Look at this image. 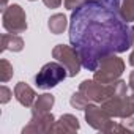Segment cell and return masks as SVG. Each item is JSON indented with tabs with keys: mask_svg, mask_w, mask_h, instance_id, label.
Instances as JSON below:
<instances>
[{
	"mask_svg": "<svg viewBox=\"0 0 134 134\" xmlns=\"http://www.w3.org/2000/svg\"><path fill=\"white\" fill-rule=\"evenodd\" d=\"M2 24H3V29L8 32V33H14V35H19V33H24L27 30V16H25V11L22 10L21 5L18 3H13L10 5L5 11H3V16H2Z\"/></svg>",
	"mask_w": 134,
	"mask_h": 134,
	"instance_id": "52a82bcc",
	"label": "cell"
},
{
	"mask_svg": "<svg viewBox=\"0 0 134 134\" xmlns=\"http://www.w3.org/2000/svg\"><path fill=\"white\" fill-rule=\"evenodd\" d=\"M22 49H24V40L19 35H14V33L2 35V52H5V51L21 52Z\"/></svg>",
	"mask_w": 134,
	"mask_h": 134,
	"instance_id": "7c38bea8",
	"label": "cell"
},
{
	"mask_svg": "<svg viewBox=\"0 0 134 134\" xmlns=\"http://www.w3.org/2000/svg\"><path fill=\"white\" fill-rule=\"evenodd\" d=\"M79 120L71 115V114H65L62 115L55 123H54V128H52V132H76L79 129Z\"/></svg>",
	"mask_w": 134,
	"mask_h": 134,
	"instance_id": "8fae6325",
	"label": "cell"
},
{
	"mask_svg": "<svg viewBox=\"0 0 134 134\" xmlns=\"http://www.w3.org/2000/svg\"><path fill=\"white\" fill-rule=\"evenodd\" d=\"M115 90V82L114 84H99L95 79L92 81H82L79 85V92L87 98L88 103H104Z\"/></svg>",
	"mask_w": 134,
	"mask_h": 134,
	"instance_id": "ba28073f",
	"label": "cell"
},
{
	"mask_svg": "<svg viewBox=\"0 0 134 134\" xmlns=\"http://www.w3.org/2000/svg\"><path fill=\"white\" fill-rule=\"evenodd\" d=\"M66 25H68V19H66V16L62 14V13H57V14L51 16L49 22H47V27H49L51 33H54V35L63 33L65 29H66Z\"/></svg>",
	"mask_w": 134,
	"mask_h": 134,
	"instance_id": "5bb4252c",
	"label": "cell"
},
{
	"mask_svg": "<svg viewBox=\"0 0 134 134\" xmlns=\"http://www.w3.org/2000/svg\"><path fill=\"white\" fill-rule=\"evenodd\" d=\"M11 96H13V92H11L7 85H2V87H0V103H2V104H7V103L11 99Z\"/></svg>",
	"mask_w": 134,
	"mask_h": 134,
	"instance_id": "d6986e66",
	"label": "cell"
},
{
	"mask_svg": "<svg viewBox=\"0 0 134 134\" xmlns=\"http://www.w3.org/2000/svg\"><path fill=\"white\" fill-rule=\"evenodd\" d=\"M14 98L19 101V104H22L24 107H32L35 104L36 99V93L35 90L27 85L25 82H18L14 87Z\"/></svg>",
	"mask_w": 134,
	"mask_h": 134,
	"instance_id": "30bf717a",
	"label": "cell"
},
{
	"mask_svg": "<svg viewBox=\"0 0 134 134\" xmlns=\"http://www.w3.org/2000/svg\"><path fill=\"white\" fill-rule=\"evenodd\" d=\"M120 14L126 22L134 21V0H123V5L120 7Z\"/></svg>",
	"mask_w": 134,
	"mask_h": 134,
	"instance_id": "2e32d148",
	"label": "cell"
},
{
	"mask_svg": "<svg viewBox=\"0 0 134 134\" xmlns=\"http://www.w3.org/2000/svg\"><path fill=\"white\" fill-rule=\"evenodd\" d=\"M84 112H85V120H87V123L92 126V128H95L96 131H103V132H114L115 131V126H117V123L112 120V117L104 110V107L101 106H96V103L95 104H88L85 109H84Z\"/></svg>",
	"mask_w": 134,
	"mask_h": 134,
	"instance_id": "5b68a950",
	"label": "cell"
},
{
	"mask_svg": "<svg viewBox=\"0 0 134 134\" xmlns=\"http://www.w3.org/2000/svg\"><path fill=\"white\" fill-rule=\"evenodd\" d=\"M123 71L125 62L120 57H117V54H112L99 62L96 71H93V79L99 84H114L115 81H118Z\"/></svg>",
	"mask_w": 134,
	"mask_h": 134,
	"instance_id": "277c9868",
	"label": "cell"
},
{
	"mask_svg": "<svg viewBox=\"0 0 134 134\" xmlns=\"http://www.w3.org/2000/svg\"><path fill=\"white\" fill-rule=\"evenodd\" d=\"M7 2H8V0H2V11H5L8 7H7Z\"/></svg>",
	"mask_w": 134,
	"mask_h": 134,
	"instance_id": "cb8c5ba5",
	"label": "cell"
},
{
	"mask_svg": "<svg viewBox=\"0 0 134 134\" xmlns=\"http://www.w3.org/2000/svg\"><path fill=\"white\" fill-rule=\"evenodd\" d=\"M129 65L131 66H134V51L131 52V55H129Z\"/></svg>",
	"mask_w": 134,
	"mask_h": 134,
	"instance_id": "603a6c76",
	"label": "cell"
},
{
	"mask_svg": "<svg viewBox=\"0 0 134 134\" xmlns=\"http://www.w3.org/2000/svg\"><path fill=\"white\" fill-rule=\"evenodd\" d=\"M70 104H71V106H73L74 109L84 110V109H85V107H87V106H88L90 103H88V101H87V98H85V96H84V95H82V93H81L79 90H77L76 93H73V95H71Z\"/></svg>",
	"mask_w": 134,
	"mask_h": 134,
	"instance_id": "e0dca14e",
	"label": "cell"
},
{
	"mask_svg": "<svg viewBox=\"0 0 134 134\" xmlns=\"http://www.w3.org/2000/svg\"><path fill=\"white\" fill-rule=\"evenodd\" d=\"M132 46H134V44H132Z\"/></svg>",
	"mask_w": 134,
	"mask_h": 134,
	"instance_id": "484cf974",
	"label": "cell"
},
{
	"mask_svg": "<svg viewBox=\"0 0 134 134\" xmlns=\"http://www.w3.org/2000/svg\"><path fill=\"white\" fill-rule=\"evenodd\" d=\"M52 57L60 62L66 70H68V74L70 77H74L79 74L81 71V58H79V54L76 52V49L73 46H66V44H57L54 49H52Z\"/></svg>",
	"mask_w": 134,
	"mask_h": 134,
	"instance_id": "8992f818",
	"label": "cell"
},
{
	"mask_svg": "<svg viewBox=\"0 0 134 134\" xmlns=\"http://www.w3.org/2000/svg\"><path fill=\"white\" fill-rule=\"evenodd\" d=\"M114 132H134V118L132 117L123 118L121 123H117Z\"/></svg>",
	"mask_w": 134,
	"mask_h": 134,
	"instance_id": "ac0fdd59",
	"label": "cell"
},
{
	"mask_svg": "<svg viewBox=\"0 0 134 134\" xmlns=\"http://www.w3.org/2000/svg\"><path fill=\"white\" fill-rule=\"evenodd\" d=\"M68 70L60 63V62H49L46 63L43 68L38 71V74L35 76V84L38 88L41 90H49L57 87L62 81H65L68 77Z\"/></svg>",
	"mask_w": 134,
	"mask_h": 134,
	"instance_id": "3957f363",
	"label": "cell"
},
{
	"mask_svg": "<svg viewBox=\"0 0 134 134\" xmlns=\"http://www.w3.org/2000/svg\"><path fill=\"white\" fill-rule=\"evenodd\" d=\"M63 0H43V3L47 7V8H58L62 5Z\"/></svg>",
	"mask_w": 134,
	"mask_h": 134,
	"instance_id": "44dd1931",
	"label": "cell"
},
{
	"mask_svg": "<svg viewBox=\"0 0 134 134\" xmlns=\"http://www.w3.org/2000/svg\"><path fill=\"white\" fill-rule=\"evenodd\" d=\"M14 74V70H13V65L7 60V58H2L0 60V81L3 84L8 82Z\"/></svg>",
	"mask_w": 134,
	"mask_h": 134,
	"instance_id": "9a60e30c",
	"label": "cell"
},
{
	"mask_svg": "<svg viewBox=\"0 0 134 134\" xmlns=\"http://www.w3.org/2000/svg\"><path fill=\"white\" fill-rule=\"evenodd\" d=\"M128 85H129V92H131V95L134 96V71L129 74V82H128Z\"/></svg>",
	"mask_w": 134,
	"mask_h": 134,
	"instance_id": "7402d4cb",
	"label": "cell"
},
{
	"mask_svg": "<svg viewBox=\"0 0 134 134\" xmlns=\"http://www.w3.org/2000/svg\"><path fill=\"white\" fill-rule=\"evenodd\" d=\"M103 107L112 118L131 117L134 114V96L129 93V85L125 81H115V90L103 103Z\"/></svg>",
	"mask_w": 134,
	"mask_h": 134,
	"instance_id": "7a4b0ae2",
	"label": "cell"
},
{
	"mask_svg": "<svg viewBox=\"0 0 134 134\" xmlns=\"http://www.w3.org/2000/svg\"><path fill=\"white\" fill-rule=\"evenodd\" d=\"M55 118L51 112H32V118L22 132H52Z\"/></svg>",
	"mask_w": 134,
	"mask_h": 134,
	"instance_id": "9c48e42d",
	"label": "cell"
},
{
	"mask_svg": "<svg viewBox=\"0 0 134 134\" xmlns=\"http://www.w3.org/2000/svg\"><path fill=\"white\" fill-rule=\"evenodd\" d=\"M29 2H35V0H29Z\"/></svg>",
	"mask_w": 134,
	"mask_h": 134,
	"instance_id": "d4e9b609",
	"label": "cell"
},
{
	"mask_svg": "<svg viewBox=\"0 0 134 134\" xmlns=\"http://www.w3.org/2000/svg\"><path fill=\"white\" fill-rule=\"evenodd\" d=\"M84 2H87V0H63V3H65V8L66 10H76L77 7H81Z\"/></svg>",
	"mask_w": 134,
	"mask_h": 134,
	"instance_id": "ffe728a7",
	"label": "cell"
},
{
	"mask_svg": "<svg viewBox=\"0 0 134 134\" xmlns=\"http://www.w3.org/2000/svg\"><path fill=\"white\" fill-rule=\"evenodd\" d=\"M54 103H55V98L51 93L38 95L35 99V104L32 106V112H51Z\"/></svg>",
	"mask_w": 134,
	"mask_h": 134,
	"instance_id": "4fadbf2b",
	"label": "cell"
},
{
	"mask_svg": "<svg viewBox=\"0 0 134 134\" xmlns=\"http://www.w3.org/2000/svg\"><path fill=\"white\" fill-rule=\"evenodd\" d=\"M120 7V0H87L71 13L70 43L92 73L104 57L134 44V29L121 18Z\"/></svg>",
	"mask_w": 134,
	"mask_h": 134,
	"instance_id": "6da1fadb",
	"label": "cell"
}]
</instances>
